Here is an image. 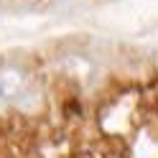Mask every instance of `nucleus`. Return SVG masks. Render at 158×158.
<instances>
[{"label": "nucleus", "instance_id": "f257e3e1", "mask_svg": "<svg viewBox=\"0 0 158 158\" xmlns=\"http://www.w3.org/2000/svg\"><path fill=\"white\" fill-rule=\"evenodd\" d=\"M26 92V77L15 66H3L0 69V97L5 100H18Z\"/></svg>", "mask_w": 158, "mask_h": 158}]
</instances>
